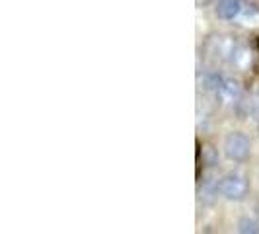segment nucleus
<instances>
[{
    "label": "nucleus",
    "instance_id": "nucleus-6",
    "mask_svg": "<svg viewBox=\"0 0 259 234\" xmlns=\"http://www.w3.org/2000/svg\"><path fill=\"white\" fill-rule=\"evenodd\" d=\"M240 24L244 27H249V29H257L259 27V6L253 4V2H247L242 6V12L238 16Z\"/></svg>",
    "mask_w": 259,
    "mask_h": 234
},
{
    "label": "nucleus",
    "instance_id": "nucleus-10",
    "mask_svg": "<svg viewBox=\"0 0 259 234\" xmlns=\"http://www.w3.org/2000/svg\"><path fill=\"white\" fill-rule=\"evenodd\" d=\"M251 102H253V113L259 117V92L251 98Z\"/></svg>",
    "mask_w": 259,
    "mask_h": 234
},
{
    "label": "nucleus",
    "instance_id": "nucleus-2",
    "mask_svg": "<svg viewBox=\"0 0 259 234\" xmlns=\"http://www.w3.org/2000/svg\"><path fill=\"white\" fill-rule=\"evenodd\" d=\"M222 150H224V156L228 160H232L236 164H244L251 154V141L242 131H230L224 137Z\"/></svg>",
    "mask_w": 259,
    "mask_h": 234
},
{
    "label": "nucleus",
    "instance_id": "nucleus-1",
    "mask_svg": "<svg viewBox=\"0 0 259 234\" xmlns=\"http://www.w3.org/2000/svg\"><path fill=\"white\" fill-rule=\"evenodd\" d=\"M238 49L240 43L232 33H212L203 43V53L214 63H232Z\"/></svg>",
    "mask_w": 259,
    "mask_h": 234
},
{
    "label": "nucleus",
    "instance_id": "nucleus-11",
    "mask_svg": "<svg viewBox=\"0 0 259 234\" xmlns=\"http://www.w3.org/2000/svg\"><path fill=\"white\" fill-rule=\"evenodd\" d=\"M195 2H197V6H208V4H212L217 0H195Z\"/></svg>",
    "mask_w": 259,
    "mask_h": 234
},
{
    "label": "nucleus",
    "instance_id": "nucleus-9",
    "mask_svg": "<svg viewBox=\"0 0 259 234\" xmlns=\"http://www.w3.org/2000/svg\"><path fill=\"white\" fill-rule=\"evenodd\" d=\"M201 154H203V164H205V166H214V164H219V150H217L214 146L205 144Z\"/></svg>",
    "mask_w": 259,
    "mask_h": 234
},
{
    "label": "nucleus",
    "instance_id": "nucleus-8",
    "mask_svg": "<svg viewBox=\"0 0 259 234\" xmlns=\"http://www.w3.org/2000/svg\"><path fill=\"white\" fill-rule=\"evenodd\" d=\"M238 232L242 234H259V222H255L253 219L242 217L238 221Z\"/></svg>",
    "mask_w": 259,
    "mask_h": 234
},
{
    "label": "nucleus",
    "instance_id": "nucleus-3",
    "mask_svg": "<svg viewBox=\"0 0 259 234\" xmlns=\"http://www.w3.org/2000/svg\"><path fill=\"white\" fill-rule=\"evenodd\" d=\"M219 193L228 201H242L249 193V180L240 172H230L222 176L221 182L217 183Z\"/></svg>",
    "mask_w": 259,
    "mask_h": 234
},
{
    "label": "nucleus",
    "instance_id": "nucleus-5",
    "mask_svg": "<svg viewBox=\"0 0 259 234\" xmlns=\"http://www.w3.org/2000/svg\"><path fill=\"white\" fill-rule=\"evenodd\" d=\"M242 2L240 0H217V8L214 14L221 20H236L242 12Z\"/></svg>",
    "mask_w": 259,
    "mask_h": 234
},
{
    "label": "nucleus",
    "instance_id": "nucleus-7",
    "mask_svg": "<svg viewBox=\"0 0 259 234\" xmlns=\"http://www.w3.org/2000/svg\"><path fill=\"white\" fill-rule=\"evenodd\" d=\"M222 82H224V78H222L217 70H208V72H205L203 78H201V88L205 92L217 94V92L221 90Z\"/></svg>",
    "mask_w": 259,
    "mask_h": 234
},
{
    "label": "nucleus",
    "instance_id": "nucleus-4",
    "mask_svg": "<svg viewBox=\"0 0 259 234\" xmlns=\"http://www.w3.org/2000/svg\"><path fill=\"white\" fill-rule=\"evenodd\" d=\"M217 98L224 105H236L244 98V88L238 78H224L221 90L217 92Z\"/></svg>",
    "mask_w": 259,
    "mask_h": 234
}]
</instances>
